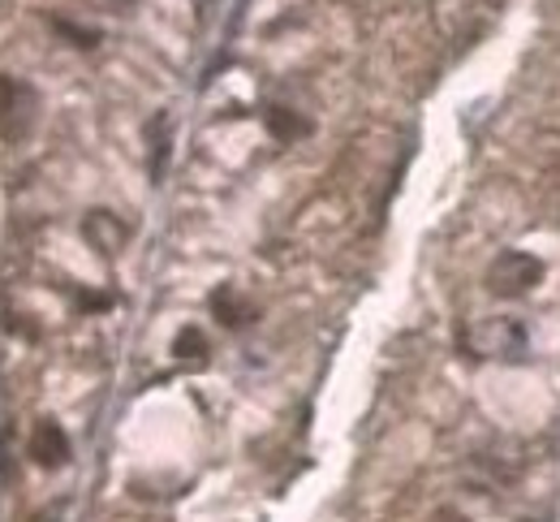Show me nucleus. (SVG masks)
<instances>
[{"label": "nucleus", "mask_w": 560, "mask_h": 522, "mask_svg": "<svg viewBox=\"0 0 560 522\" xmlns=\"http://www.w3.org/2000/svg\"><path fill=\"white\" fill-rule=\"evenodd\" d=\"M173 355H177V359H203V355H208V337H203V328L186 324V328L173 337Z\"/></svg>", "instance_id": "1a4fd4ad"}, {"label": "nucleus", "mask_w": 560, "mask_h": 522, "mask_svg": "<svg viewBox=\"0 0 560 522\" xmlns=\"http://www.w3.org/2000/svg\"><path fill=\"white\" fill-rule=\"evenodd\" d=\"M462 346L475 355V359H522L526 355V328L517 320H479L475 328L462 333Z\"/></svg>", "instance_id": "f257e3e1"}, {"label": "nucleus", "mask_w": 560, "mask_h": 522, "mask_svg": "<svg viewBox=\"0 0 560 522\" xmlns=\"http://www.w3.org/2000/svg\"><path fill=\"white\" fill-rule=\"evenodd\" d=\"M139 0H91V9H100V13H130Z\"/></svg>", "instance_id": "f8f14e48"}, {"label": "nucleus", "mask_w": 560, "mask_h": 522, "mask_svg": "<svg viewBox=\"0 0 560 522\" xmlns=\"http://www.w3.org/2000/svg\"><path fill=\"white\" fill-rule=\"evenodd\" d=\"M35 117H39L35 86L13 74H0V139L4 143H22L35 130Z\"/></svg>", "instance_id": "f03ea898"}, {"label": "nucleus", "mask_w": 560, "mask_h": 522, "mask_svg": "<svg viewBox=\"0 0 560 522\" xmlns=\"http://www.w3.org/2000/svg\"><path fill=\"white\" fill-rule=\"evenodd\" d=\"M264 126H268V135H272L277 143H298V139L311 135V121H306L302 113H293V108H280V104H272V108L264 113Z\"/></svg>", "instance_id": "0eeeda50"}, {"label": "nucleus", "mask_w": 560, "mask_h": 522, "mask_svg": "<svg viewBox=\"0 0 560 522\" xmlns=\"http://www.w3.org/2000/svg\"><path fill=\"white\" fill-rule=\"evenodd\" d=\"M26 449H31V457H35L39 466H48V471H57V466L70 462V437H66V428H61L57 419H39Z\"/></svg>", "instance_id": "20e7f679"}, {"label": "nucleus", "mask_w": 560, "mask_h": 522, "mask_svg": "<svg viewBox=\"0 0 560 522\" xmlns=\"http://www.w3.org/2000/svg\"><path fill=\"white\" fill-rule=\"evenodd\" d=\"M211 315H215L224 328H246L259 311H255V302L250 299H242L233 286H220V290L211 294Z\"/></svg>", "instance_id": "423d86ee"}, {"label": "nucleus", "mask_w": 560, "mask_h": 522, "mask_svg": "<svg viewBox=\"0 0 560 522\" xmlns=\"http://www.w3.org/2000/svg\"><path fill=\"white\" fill-rule=\"evenodd\" d=\"M82 233H86V242H91L104 259H113V255L126 246V237H130V229L117 221L113 212H91V217L82 221Z\"/></svg>", "instance_id": "39448f33"}, {"label": "nucleus", "mask_w": 560, "mask_h": 522, "mask_svg": "<svg viewBox=\"0 0 560 522\" xmlns=\"http://www.w3.org/2000/svg\"><path fill=\"white\" fill-rule=\"evenodd\" d=\"M113 306V294H78V311H108Z\"/></svg>", "instance_id": "9b49d317"}, {"label": "nucleus", "mask_w": 560, "mask_h": 522, "mask_svg": "<svg viewBox=\"0 0 560 522\" xmlns=\"http://www.w3.org/2000/svg\"><path fill=\"white\" fill-rule=\"evenodd\" d=\"M431 522H470V519H466L462 510H453V506H444V510H435V514H431Z\"/></svg>", "instance_id": "ddd939ff"}, {"label": "nucleus", "mask_w": 560, "mask_h": 522, "mask_svg": "<svg viewBox=\"0 0 560 522\" xmlns=\"http://www.w3.org/2000/svg\"><path fill=\"white\" fill-rule=\"evenodd\" d=\"M147 135H151V182H160L168 169V117H155Z\"/></svg>", "instance_id": "6e6552de"}, {"label": "nucleus", "mask_w": 560, "mask_h": 522, "mask_svg": "<svg viewBox=\"0 0 560 522\" xmlns=\"http://www.w3.org/2000/svg\"><path fill=\"white\" fill-rule=\"evenodd\" d=\"M52 31L66 35L73 48H95V44H100V31H95V26H78L70 18H52Z\"/></svg>", "instance_id": "9d476101"}, {"label": "nucleus", "mask_w": 560, "mask_h": 522, "mask_svg": "<svg viewBox=\"0 0 560 522\" xmlns=\"http://www.w3.org/2000/svg\"><path fill=\"white\" fill-rule=\"evenodd\" d=\"M544 281V259L526 251H500L488 264V290L495 299H522Z\"/></svg>", "instance_id": "7ed1b4c3"}]
</instances>
